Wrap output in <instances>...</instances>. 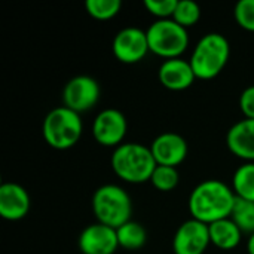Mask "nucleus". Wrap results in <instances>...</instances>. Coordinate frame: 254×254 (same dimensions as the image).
Wrapping results in <instances>:
<instances>
[{"label": "nucleus", "instance_id": "25", "mask_svg": "<svg viewBox=\"0 0 254 254\" xmlns=\"http://www.w3.org/2000/svg\"><path fill=\"white\" fill-rule=\"evenodd\" d=\"M240 109L246 119H254V85L247 86L240 95Z\"/></svg>", "mask_w": 254, "mask_h": 254}, {"label": "nucleus", "instance_id": "1", "mask_svg": "<svg viewBox=\"0 0 254 254\" xmlns=\"http://www.w3.org/2000/svg\"><path fill=\"white\" fill-rule=\"evenodd\" d=\"M235 193L232 186L217 179H208L193 188L189 196V211L192 219L205 225L231 217Z\"/></svg>", "mask_w": 254, "mask_h": 254}, {"label": "nucleus", "instance_id": "4", "mask_svg": "<svg viewBox=\"0 0 254 254\" xmlns=\"http://www.w3.org/2000/svg\"><path fill=\"white\" fill-rule=\"evenodd\" d=\"M92 213L98 223L113 229L131 220L132 199L129 193L118 185H103L92 195Z\"/></svg>", "mask_w": 254, "mask_h": 254}, {"label": "nucleus", "instance_id": "23", "mask_svg": "<svg viewBox=\"0 0 254 254\" xmlns=\"http://www.w3.org/2000/svg\"><path fill=\"white\" fill-rule=\"evenodd\" d=\"M234 18L241 28L254 33V0H240L234 7Z\"/></svg>", "mask_w": 254, "mask_h": 254}, {"label": "nucleus", "instance_id": "22", "mask_svg": "<svg viewBox=\"0 0 254 254\" xmlns=\"http://www.w3.org/2000/svg\"><path fill=\"white\" fill-rule=\"evenodd\" d=\"M201 7L193 0H179L173 19L185 28L193 27L201 19Z\"/></svg>", "mask_w": 254, "mask_h": 254}, {"label": "nucleus", "instance_id": "9", "mask_svg": "<svg viewBox=\"0 0 254 254\" xmlns=\"http://www.w3.org/2000/svg\"><path fill=\"white\" fill-rule=\"evenodd\" d=\"M128 131L125 115L113 107L101 110L92 122V135L100 146L116 149L124 143Z\"/></svg>", "mask_w": 254, "mask_h": 254}, {"label": "nucleus", "instance_id": "26", "mask_svg": "<svg viewBox=\"0 0 254 254\" xmlns=\"http://www.w3.org/2000/svg\"><path fill=\"white\" fill-rule=\"evenodd\" d=\"M247 253L254 254V234H252L249 237V241H247Z\"/></svg>", "mask_w": 254, "mask_h": 254}, {"label": "nucleus", "instance_id": "21", "mask_svg": "<svg viewBox=\"0 0 254 254\" xmlns=\"http://www.w3.org/2000/svg\"><path fill=\"white\" fill-rule=\"evenodd\" d=\"M85 9L94 19L98 21H107L115 18L121 9L122 1L121 0H86Z\"/></svg>", "mask_w": 254, "mask_h": 254}, {"label": "nucleus", "instance_id": "20", "mask_svg": "<svg viewBox=\"0 0 254 254\" xmlns=\"http://www.w3.org/2000/svg\"><path fill=\"white\" fill-rule=\"evenodd\" d=\"M150 183L159 192H171L180 183V173L176 167L158 165L150 177Z\"/></svg>", "mask_w": 254, "mask_h": 254}, {"label": "nucleus", "instance_id": "11", "mask_svg": "<svg viewBox=\"0 0 254 254\" xmlns=\"http://www.w3.org/2000/svg\"><path fill=\"white\" fill-rule=\"evenodd\" d=\"M158 165L179 167L189 153L188 141L177 132L165 131L156 135L149 146Z\"/></svg>", "mask_w": 254, "mask_h": 254}, {"label": "nucleus", "instance_id": "16", "mask_svg": "<svg viewBox=\"0 0 254 254\" xmlns=\"http://www.w3.org/2000/svg\"><path fill=\"white\" fill-rule=\"evenodd\" d=\"M208 231H210L211 244L225 252L237 249L243 238L241 229L234 223L231 217L208 225Z\"/></svg>", "mask_w": 254, "mask_h": 254}, {"label": "nucleus", "instance_id": "15", "mask_svg": "<svg viewBox=\"0 0 254 254\" xmlns=\"http://www.w3.org/2000/svg\"><path fill=\"white\" fill-rule=\"evenodd\" d=\"M226 144L237 158L254 162V119H243L234 124L226 134Z\"/></svg>", "mask_w": 254, "mask_h": 254}, {"label": "nucleus", "instance_id": "5", "mask_svg": "<svg viewBox=\"0 0 254 254\" xmlns=\"http://www.w3.org/2000/svg\"><path fill=\"white\" fill-rule=\"evenodd\" d=\"M83 122L80 115L67 109L65 106L55 107L43 119L42 135L48 146L57 150H67L73 147L82 137Z\"/></svg>", "mask_w": 254, "mask_h": 254}, {"label": "nucleus", "instance_id": "6", "mask_svg": "<svg viewBox=\"0 0 254 254\" xmlns=\"http://www.w3.org/2000/svg\"><path fill=\"white\" fill-rule=\"evenodd\" d=\"M146 33L150 52L165 60L180 58L189 46L188 28L177 24L173 18L153 21Z\"/></svg>", "mask_w": 254, "mask_h": 254}, {"label": "nucleus", "instance_id": "17", "mask_svg": "<svg viewBox=\"0 0 254 254\" xmlns=\"http://www.w3.org/2000/svg\"><path fill=\"white\" fill-rule=\"evenodd\" d=\"M116 235H118L119 247L127 252H137L143 249L147 241V232L144 226L134 220H129L121 228H118Z\"/></svg>", "mask_w": 254, "mask_h": 254}, {"label": "nucleus", "instance_id": "19", "mask_svg": "<svg viewBox=\"0 0 254 254\" xmlns=\"http://www.w3.org/2000/svg\"><path fill=\"white\" fill-rule=\"evenodd\" d=\"M231 219L234 220V223L241 229L243 234H254V202L253 201H247V199H241L237 198L232 213H231Z\"/></svg>", "mask_w": 254, "mask_h": 254}, {"label": "nucleus", "instance_id": "13", "mask_svg": "<svg viewBox=\"0 0 254 254\" xmlns=\"http://www.w3.org/2000/svg\"><path fill=\"white\" fill-rule=\"evenodd\" d=\"M30 195L18 183H3L0 186V216L9 222L24 219L30 211Z\"/></svg>", "mask_w": 254, "mask_h": 254}, {"label": "nucleus", "instance_id": "18", "mask_svg": "<svg viewBox=\"0 0 254 254\" xmlns=\"http://www.w3.org/2000/svg\"><path fill=\"white\" fill-rule=\"evenodd\" d=\"M232 190L237 198L254 202V162H244L235 170Z\"/></svg>", "mask_w": 254, "mask_h": 254}, {"label": "nucleus", "instance_id": "10", "mask_svg": "<svg viewBox=\"0 0 254 254\" xmlns=\"http://www.w3.org/2000/svg\"><path fill=\"white\" fill-rule=\"evenodd\" d=\"M211 244L208 225L189 219L183 222L173 238V253L174 254H204L207 247Z\"/></svg>", "mask_w": 254, "mask_h": 254}, {"label": "nucleus", "instance_id": "7", "mask_svg": "<svg viewBox=\"0 0 254 254\" xmlns=\"http://www.w3.org/2000/svg\"><path fill=\"white\" fill-rule=\"evenodd\" d=\"M101 89L98 82L86 74L71 77L63 89V106L76 112L85 113L92 110L100 100Z\"/></svg>", "mask_w": 254, "mask_h": 254}, {"label": "nucleus", "instance_id": "14", "mask_svg": "<svg viewBox=\"0 0 254 254\" xmlns=\"http://www.w3.org/2000/svg\"><path fill=\"white\" fill-rule=\"evenodd\" d=\"M161 85L170 91H185L190 88L196 79L190 61L180 58L165 60L158 70Z\"/></svg>", "mask_w": 254, "mask_h": 254}, {"label": "nucleus", "instance_id": "2", "mask_svg": "<svg viewBox=\"0 0 254 254\" xmlns=\"http://www.w3.org/2000/svg\"><path fill=\"white\" fill-rule=\"evenodd\" d=\"M110 165L121 180L131 185L150 182V177L158 167L150 147L135 141L118 146L112 153Z\"/></svg>", "mask_w": 254, "mask_h": 254}, {"label": "nucleus", "instance_id": "8", "mask_svg": "<svg viewBox=\"0 0 254 254\" xmlns=\"http://www.w3.org/2000/svg\"><path fill=\"white\" fill-rule=\"evenodd\" d=\"M112 52L119 63H140L150 52L146 30H141L138 27H125L119 30L113 37Z\"/></svg>", "mask_w": 254, "mask_h": 254}, {"label": "nucleus", "instance_id": "24", "mask_svg": "<svg viewBox=\"0 0 254 254\" xmlns=\"http://www.w3.org/2000/svg\"><path fill=\"white\" fill-rule=\"evenodd\" d=\"M179 0H144L146 10L158 19H171Z\"/></svg>", "mask_w": 254, "mask_h": 254}, {"label": "nucleus", "instance_id": "3", "mask_svg": "<svg viewBox=\"0 0 254 254\" xmlns=\"http://www.w3.org/2000/svg\"><path fill=\"white\" fill-rule=\"evenodd\" d=\"M229 57L231 45L226 36L220 33H207L195 45L189 61L196 79L210 80L223 71Z\"/></svg>", "mask_w": 254, "mask_h": 254}, {"label": "nucleus", "instance_id": "12", "mask_svg": "<svg viewBox=\"0 0 254 254\" xmlns=\"http://www.w3.org/2000/svg\"><path fill=\"white\" fill-rule=\"evenodd\" d=\"M77 247L82 254H115L119 249L116 229L98 222L88 225L79 235Z\"/></svg>", "mask_w": 254, "mask_h": 254}]
</instances>
